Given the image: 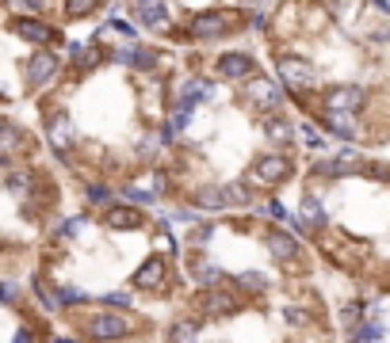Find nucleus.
<instances>
[{"label":"nucleus","instance_id":"28","mask_svg":"<svg viewBox=\"0 0 390 343\" xmlns=\"http://www.w3.org/2000/svg\"><path fill=\"white\" fill-rule=\"evenodd\" d=\"M195 278H199L203 286H218L222 271H218V267H211V263H199V267H195Z\"/></svg>","mask_w":390,"mask_h":343},{"label":"nucleus","instance_id":"13","mask_svg":"<svg viewBox=\"0 0 390 343\" xmlns=\"http://www.w3.org/2000/svg\"><path fill=\"white\" fill-rule=\"evenodd\" d=\"M325 126H329L337 138H356L360 134L356 114H344V111H325Z\"/></svg>","mask_w":390,"mask_h":343},{"label":"nucleus","instance_id":"25","mask_svg":"<svg viewBox=\"0 0 390 343\" xmlns=\"http://www.w3.org/2000/svg\"><path fill=\"white\" fill-rule=\"evenodd\" d=\"M123 198L130 206H146V202H153V191H142V187H123Z\"/></svg>","mask_w":390,"mask_h":343},{"label":"nucleus","instance_id":"35","mask_svg":"<svg viewBox=\"0 0 390 343\" xmlns=\"http://www.w3.org/2000/svg\"><path fill=\"white\" fill-rule=\"evenodd\" d=\"M111 27H115V31L123 34V39H130V42H134V27L126 23V19H111Z\"/></svg>","mask_w":390,"mask_h":343},{"label":"nucleus","instance_id":"29","mask_svg":"<svg viewBox=\"0 0 390 343\" xmlns=\"http://www.w3.org/2000/svg\"><path fill=\"white\" fill-rule=\"evenodd\" d=\"M19 134L12 130V126H0V153H8V149H19Z\"/></svg>","mask_w":390,"mask_h":343},{"label":"nucleus","instance_id":"26","mask_svg":"<svg viewBox=\"0 0 390 343\" xmlns=\"http://www.w3.org/2000/svg\"><path fill=\"white\" fill-rule=\"evenodd\" d=\"M66 8H69V16H88V12L100 8V0H66Z\"/></svg>","mask_w":390,"mask_h":343},{"label":"nucleus","instance_id":"20","mask_svg":"<svg viewBox=\"0 0 390 343\" xmlns=\"http://www.w3.org/2000/svg\"><path fill=\"white\" fill-rule=\"evenodd\" d=\"M302 225H325V210L314 195L302 198Z\"/></svg>","mask_w":390,"mask_h":343},{"label":"nucleus","instance_id":"7","mask_svg":"<svg viewBox=\"0 0 390 343\" xmlns=\"http://www.w3.org/2000/svg\"><path fill=\"white\" fill-rule=\"evenodd\" d=\"M12 31H16L23 42H35V46H46V42L58 39V31H54L50 23H42V19H31V16L16 19V23H12Z\"/></svg>","mask_w":390,"mask_h":343},{"label":"nucleus","instance_id":"18","mask_svg":"<svg viewBox=\"0 0 390 343\" xmlns=\"http://www.w3.org/2000/svg\"><path fill=\"white\" fill-rule=\"evenodd\" d=\"M191 202L199 206V210H222V206H230V202H226V191H218V187L195 191V198H191Z\"/></svg>","mask_w":390,"mask_h":343},{"label":"nucleus","instance_id":"10","mask_svg":"<svg viewBox=\"0 0 390 343\" xmlns=\"http://www.w3.org/2000/svg\"><path fill=\"white\" fill-rule=\"evenodd\" d=\"M253 172H257L260 183H280V180H287L291 176V160L287 156H260Z\"/></svg>","mask_w":390,"mask_h":343},{"label":"nucleus","instance_id":"4","mask_svg":"<svg viewBox=\"0 0 390 343\" xmlns=\"http://www.w3.org/2000/svg\"><path fill=\"white\" fill-rule=\"evenodd\" d=\"M191 39H222L226 31H230V16H222V12H199V16L191 19Z\"/></svg>","mask_w":390,"mask_h":343},{"label":"nucleus","instance_id":"34","mask_svg":"<svg viewBox=\"0 0 390 343\" xmlns=\"http://www.w3.org/2000/svg\"><path fill=\"white\" fill-rule=\"evenodd\" d=\"M302 141H306L310 149H322V138L314 134V126H302Z\"/></svg>","mask_w":390,"mask_h":343},{"label":"nucleus","instance_id":"2","mask_svg":"<svg viewBox=\"0 0 390 343\" xmlns=\"http://www.w3.org/2000/svg\"><path fill=\"white\" fill-rule=\"evenodd\" d=\"M275 69H280V81L287 84V88H295V92H302V88H314V69L302 61V57H280L275 61Z\"/></svg>","mask_w":390,"mask_h":343},{"label":"nucleus","instance_id":"5","mask_svg":"<svg viewBox=\"0 0 390 343\" xmlns=\"http://www.w3.org/2000/svg\"><path fill=\"white\" fill-rule=\"evenodd\" d=\"M168 16H173V4H168V0H138L142 27H150V31H168Z\"/></svg>","mask_w":390,"mask_h":343},{"label":"nucleus","instance_id":"16","mask_svg":"<svg viewBox=\"0 0 390 343\" xmlns=\"http://www.w3.org/2000/svg\"><path fill=\"white\" fill-rule=\"evenodd\" d=\"M268 252H272L275 260H295L299 245H295V237H287V233H272V237H268Z\"/></svg>","mask_w":390,"mask_h":343},{"label":"nucleus","instance_id":"24","mask_svg":"<svg viewBox=\"0 0 390 343\" xmlns=\"http://www.w3.org/2000/svg\"><path fill=\"white\" fill-rule=\"evenodd\" d=\"M352 343H382V328L379 324H364L356 335H352Z\"/></svg>","mask_w":390,"mask_h":343},{"label":"nucleus","instance_id":"11","mask_svg":"<svg viewBox=\"0 0 390 343\" xmlns=\"http://www.w3.org/2000/svg\"><path fill=\"white\" fill-rule=\"evenodd\" d=\"M165 275H168V267H165V260H146L138 271H134V286H142V290H157L161 282H165Z\"/></svg>","mask_w":390,"mask_h":343},{"label":"nucleus","instance_id":"21","mask_svg":"<svg viewBox=\"0 0 390 343\" xmlns=\"http://www.w3.org/2000/svg\"><path fill=\"white\" fill-rule=\"evenodd\" d=\"M237 286L245 290V294H264V290H268V278L260 275V271H249V275H237Z\"/></svg>","mask_w":390,"mask_h":343},{"label":"nucleus","instance_id":"15","mask_svg":"<svg viewBox=\"0 0 390 343\" xmlns=\"http://www.w3.org/2000/svg\"><path fill=\"white\" fill-rule=\"evenodd\" d=\"M50 145L54 149H69L73 145V123H69L66 114H61V118H50Z\"/></svg>","mask_w":390,"mask_h":343},{"label":"nucleus","instance_id":"3","mask_svg":"<svg viewBox=\"0 0 390 343\" xmlns=\"http://www.w3.org/2000/svg\"><path fill=\"white\" fill-rule=\"evenodd\" d=\"M126 332H130V324H126V317H119V313H100V317L88 320L92 340H123Z\"/></svg>","mask_w":390,"mask_h":343},{"label":"nucleus","instance_id":"6","mask_svg":"<svg viewBox=\"0 0 390 343\" xmlns=\"http://www.w3.org/2000/svg\"><path fill=\"white\" fill-rule=\"evenodd\" d=\"M364 107V88L356 84H344V88H333L325 96V111H344V114H356Z\"/></svg>","mask_w":390,"mask_h":343},{"label":"nucleus","instance_id":"8","mask_svg":"<svg viewBox=\"0 0 390 343\" xmlns=\"http://www.w3.org/2000/svg\"><path fill=\"white\" fill-rule=\"evenodd\" d=\"M58 65H61V61L50 54V50H39V54H35L31 61H27V84H31V88L46 84L54 73H58Z\"/></svg>","mask_w":390,"mask_h":343},{"label":"nucleus","instance_id":"17","mask_svg":"<svg viewBox=\"0 0 390 343\" xmlns=\"http://www.w3.org/2000/svg\"><path fill=\"white\" fill-rule=\"evenodd\" d=\"M207 313H215V317H230V313H237V298L215 290V294H207Z\"/></svg>","mask_w":390,"mask_h":343},{"label":"nucleus","instance_id":"31","mask_svg":"<svg viewBox=\"0 0 390 343\" xmlns=\"http://www.w3.org/2000/svg\"><path fill=\"white\" fill-rule=\"evenodd\" d=\"M84 195H88V202H92V206H104V202H108V195H111V191L104 187V183H92V187L84 191Z\"/></svg>","mask_w":390,"mask_h":343},{"label":"nucleus","instance_id":"39","mask_svg":"<svg viewBox=\"0 0 390 343\" xmlns=\"http://www.w3.org/2000/svg\"><path fill=\"white\" fill-rule=\"evenodd\" d=\"M0 302H16V286L0 282Z\"/></svg>","mask_w":390,"mask_h":343},{"label":"nucleus","instance_id":"14","mask_svg":"<svg viewBox=\"0 0 390 343\" xmlns=\"http://www.w3.org/2000/svg\"><path fill=\"white\" fill-rule=\"evenodd\" d=\"M108 225L111 229H138L142 225L138 206H111V210H108Z\"/></svg>","mask_w":390,"mask_h":343},{"label":"nucleus","instance_id":"23","mask_svg":"<svg viewBox=\"0 0 390 343\" xmlns=\"http://www.w3.org/2000/svg\"><path fill=\"white\" fill-rule=\"evenodd\" d=\"M58 298L61 305H81V302H88V294H84V290H77V286H58Z\"/></svg>","mask_w":390,"mask_h":343},{"label":"nucleus","instance_id":"1","mask_svg":"<svg viewBox=\"0 0 390 343\" xmlns=\"http://www.w3.org/2000/svg\"><path fill=\"white\" fill-rule=\"evenodd\" d=\"M253 107H260V111H275V107L283 103V88L275 81H268V76H253L249 84H245V96Z\"/></svg>","mask_w":390,"mask_h":343},{"label":"nucleus","instance_id":"40","mask_svg":"<svg viewBox=\"0 0 390 343\" xmlns=\"http://www.w3.org/2000/svg\"><path fill=\"white\" fill-rule=\"evenodd\" d=\"M367 4H371L375 12H390V4H387V0H367Z\"/></svg>","mask_w":390,"mask_h":343},{"label":"nucleus","instance_id":"27","mask_svg":"<svg viewBox=\"0 0 390 343\" xmlns=\"http://www.w3.org/2000/svg\"><path fill=\"white\" fill-rule=\"evenodd\" d=\"M264 134H268L272 141H280V145H283V141L291 138V126H287V123H280V118H272V123L264 126Z\"/></svg>","mask_w":390,"mask_h":343},{"label":"nucleus","instance_id":"9","mask_svg":"<svg viewBox=\"0 0 390 343\" xmlns=\"http://www.w3.org/2000/svg\"><path fill=\"white\" fill-rule=\"evenodd\" d=\"M215 73L226 76V81H245L253 73V57L249 54H222L215 61Z\"/></svg>","mask_w":390,"mask_h":343},{"label":"nucleus","instance_id":"36","mask_svg":"<svg viewBox=\"0 0 390 343\" xmlns=\"http://www.w3.org/2000/svg\"><path fill=\"white\" fill-rule=\"evenodd\" d=\"M104 302H108V305H123V309H126V305H130V294H119V290H111Z\"/></svg>","mask_w":390,"mask_h":343},{"label":"nucleus","instance_id":"33","mask_svg":"<svg viewBox=\"0 0 390 343\" xmlns=\"http://www.w3.org/2000/svg\"><path fill=\"white\" fill-rule=\"evenodd\" d=\"M8 191L12 195H27V176H8Z\"/></svg>","mask_w":390,"mask_h":343},{"label":"nucleus","instance_id":"41","mask_svg":"<svg viewBox=\"0 0 390 343\" xmlns=\"http://www.w3.org/2000/svg\"><path fill=\"white\" fill-rule=\"evenodd\" d=\"M16 343H35V340H31L27 332H19V335H16Z\"/></svg>","mask_w":390,"mask_h":343},{"label":"nucleus","instance_id":"42","mask_svg":"<svg viewBox=\"0 0 390 343\" xmlns=\"http://www.w3.org/2000/svg\"><path fill=\"white\" fill-rule=\"evenodd\" d=\"M54 343H77V340H66V335H58V340H54Z\"/></svg>","mask_w":390,"mask_h":343},{"label":"nucleus","instance_id":"38","mask_svg":"<svg viewBox=\"0 0 390 343\" xmlns=\"http://www.w3.org/2000/svg\"><path fill=\"white\" fill-rule=\"evenodd\" d=\"M264 210H268V214H272V218H275V221H287V210H283V202H268V206H264Z\"/></svg>","mask_w":390,"mask_h":343},{"label":"nucleus","instance_id":"32","mask_svg":"<svg viewBox=\"0 0 390 343\" xmlns=\"http://www.w3.org/2000/svg\"><path fill=\"white\" fill-rule=\"evenodd\" d=\"M8 8H19V12H42V0H8Z\"/></svg>","mask_w":390,"mask_h":343},{"label":"nucleus","instance_id":"19","mask_svg":"<svg viewBox=\"0 0 390 343\" xmlns=\"http://www.w3.org/2000/svg\"><path fill=\"white\" fill-rule=\"evenodd\" d=\"M188 123H191V111H188V107H176V111L168 114V123H165V138L168 141L180 138V134L188 130Z\"/></svg>","mask_w":390,"mask_h":343},{"label":"nucleus","instance_id":"37","mask_svg":"<svg viewBox=\"0 0 390 343\" xmlns=\"http://www.w3.org/2000/svg\"><path fill=\"white\" fill-rule=\"evenodd\" d=\"M77 229H81V221H66V225H58V237H77Z\"/></svg>","mask_w":390,"mask_h":343},{"label":"nucleus","instance_id":"12","mask_svg":"<svg viewBox=\"0 0 390 343\" xmlns=\"http://www.w3.org/2000/svg\"><path fill=\"white\" fill-rule=\"evenodd\" d=\"M69 57L77 69H96L104 61V50H96L92 42H69Z\"/></svg>","mask_w":390,"mask_h":343},{"label":"nucleus","instance_id":"30","mask_svg":"<svg viewBox=\"0 0 390 343\" xmlns=\"http://www.w3.org/2000/svg\"><path fill=\"white\" fill-rule=\"evenodd\" d=\"M226 202H245V206H249L253 202V195H249V187H245V183H233V187H230V195H226Z\"/></svg>","mask_w":390,"mask_h":343},{"label":"nucleus","instance_id":"22","mask_svg":"<svg viewBox=\"0 0 390 343\" xmlns=\"http://www.w3.org/2000/svg\"><path fill=\"white\" fill-rule=\"evenodd\" d=\"M195 340H199V324H191V320L173 324V343H195Z\"/></svg>","mask_w":390,"mask_h":343}]
</instances>
